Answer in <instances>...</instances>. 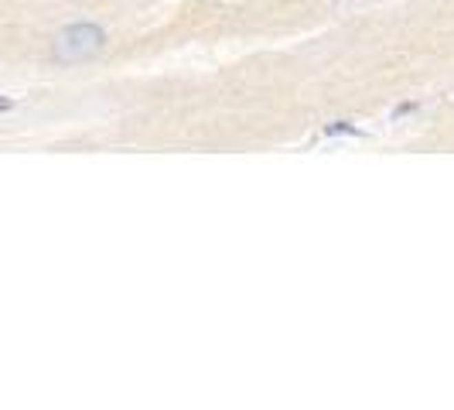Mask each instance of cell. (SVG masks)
<instances>
[{
  "instance_id": "cell-3",
  "label": "cell",
  "mask_w": 454,
  "mask_h": 410,
  "mask_svg": "<svg viewBox=\"0 0 454 410\" xmlns=\"http://www.w3.org/2000/svg\"><path fill=\"white\" fill-rule=\"evenodd\" d=\"M14 109V100H7V96H0V113H10Z\"/></svg>"
},
{
  "instance_id": "cell-2",
  "label": "cell",
  "mask_w": 454,
  "mask_h": 410,
  "mask_svg": "<svg viewBox=\"0 0 454 410\" xmlns=\"http://www.w3.org/2000/svg\"><path fill=\"white\" fill-rule=\"evenodd\" d=\"M338 133H359V127L356 123H345V120H335V123L325 127V137H338Z\"/></svg>"
},
{
  "instance_id": "cell-1",
  "label": "cell",
  "mask_w": 454,
  "mask_h": 410,
  "mask_svg": "<svg viewBox=\"0 0 454 410\" xmlns=\"http://www.w3.org/2000/svg\"><path fill=\"white\" fill-rule=\"evenodd\" d=\"M106 45V34L102 28L96 24H72L65 28L58 38H55V58L58 62H86V58H96Z\"/></svg>"
}]
</instances>
